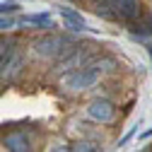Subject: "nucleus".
Returning <instances> with one entry per match:
<instances>
[{"label": "nucleus", "mask_w": 152, "mask_h": 152, "mask_svg": "<svg viewBox=\"0 0 152 152\" xmlns=\"http://www.w3.org/2000/svg\"><path fill=\"white\" fill-rule=\"evenodd\" d=\"M68 150H75V152H97L99 147L94 145V142H87V140H80V142H75V145H70Z\"/></svg>", "instance_id": "nucleus-9"}, {"label": "nucleus", "mask_w": 152, "mask_h": 152, "mask_svg": "<svg viewBox=\"0 0 152 152\" xmlns=\"http://www.w3.org/2000/svg\"><path fill=\"white\" fill-rule=\"evenodd\" d=\"M87 116L97 123H111L116 118V109L109 99H94L89 106H87Z\"/></svg>", "instance_id": "nucleus-4"}, {"label": "nucleus", "mask_w": 152, "mask_h": 152, "mask_svg": "<svg viewBox=\"0 0 152 152\" xmlns=\"http://www.w3.org/2000/svg\"><path fill=\"white\" fill-rule=\"evenodd\" d=\"M22 24H36V27H44V29H53V20L48 12H41V15H27L22 17Z\"/></svg>", "instance_id": "nucleus-8"}, {"label": "nucleus", "mask_w": 152, "mask_h": 152, "mask_svg": "<svg viewBox=\"0 0 152 152\" xmlns=\"http://www.w3.org/2000/svg\"><path fill=\"white\" fill-rule=\"evenodd\" d=\"M68 46H70V39L48 34V36H41V39H36V41L31 44V53H34V58L51 61V58H58Z\"/></svg>", "instance_id": "nucleus-2"}, {"label": "nucleus", "mask_w": 152, "mask_h": 152, "mask_svg": "<svg viewBox=\"0 0 152 152\" xmlns=\"http://www.w3.org/2000/svg\"><path fill=\"white\" fill-rule=\"evenodd\" d=\"M15 41H5V39H0V63H3V56L7 53V48H12Z\"/></svg>", "instance_id": "nucleus-10"}, {"label": "nucleus", "mask_w": 152, "mask_h": 152, "mask_svg": "<svg viewBox=\"0 0 152 152\" xmlns=\"http://www.w3.org/2000/svg\"><path fill=\"white\" fill-rule=\"evenodd\" d=\"M12 27H15L12 17H0V31H3V29H12Z\"/></svg>", "instance_id": "nucleus-11"}, {"label": "nucleus", "mask_w": 152, "mask_h": 152, "mask_svg": "<svg viewBox=\"0 0 152 152\" xmlns=\"http://www.w3.org/2000/svg\"><path fill=\"white\" fill-rule=\"evenodd\" d=\"M61 17H63V22H65L68 29H72V31H87L85 17L80 12H75L72 7H61Z\"/></svg>", "instance_id": "nucleus-5"}, {"label": "nucleus", "mask_w": 152, "mask_h": 152, "mask_svg": "<svg viewBox=\"0 0 152 152\" xmlns=\"http://www.w3.org/2000/svg\"><path fill=\"white\" fill-rule=\"evenodd\" d=\"M150 135H152V126H150V128H147V130H145V133H140V140H147V138H150Z\"/></svg>", "instance_id": "nucleus-13"}, {"label": "nucleus", "mask_w": 152, "mask_h": 152, "mask_svg": "<svg viewBox=\"0 0 152 152\" xmlns=\"http://www.w3.org/2000/svg\"><path fill=\"white\" fill-rule=\"evenodd\" d=\"M150 56H152V46H150Z\"/></svg>", "instance_id": "nucleus-15"}, {"label": "nucleus", "mask_w": 152, "mask_h": 152, "mask_svg": "<svg viewBox=\"0 0 152 152\" xmlns=\"http://www.w3.org/2000/svg\"><path fill=\"white\" fill-rule=\"evenodd\" d=\"M5 147L12 152H27V150H31V142L24 133H12V135L5 138Z\"/></svg>", "instance_id": "nucleus-6"}, {"label": "nucleus", "mask_w": 152, "mask_h": 152, "mask_svg": "<svg viewBox=\"0 0 152 152\" xmlns=\"http://www.w3.org/2000/svg\"><path fill=\"white\" fill-rule=\"evenodd\" d=\"M5 12H17V5L15 3H3L0 5V15H5Z\"/></svg>", "instance_id": "nucleus-12"}, {"label": "nucleus", "mask_w": 152, "mask_h": 152, "mask_svg": "<svg viewBox=\"0 0 152 152\" xmlns=\"http://www.w3.org/2000/svg\"><path fill=\"white\" fill-rule=\"evenodd\" d=\"M113 5L118 10V17L133 22L138 17V0H113Z\"/></svg>", "instance_id": "nucleus-7"}, {"label": "nucleus", "mask_w": 152, "mask_h": 152, "mask_svg": "<svg viewBox=\"0 0 152 152\" xmlns=\"http://www.w3.org/2000/svg\"><path fill=\"white\" fill-rule=\"evenodd\" d=\"M22 70H24V53L17 51L15 46L7 48V53L3 56V63H0V82L5 85L15 82L22 75Z\"/></svg>", "instance_id": "nucleus-3"}, {"label": "nucleus", "mask_w": 152, "mask_h": 152, "mask_svg": "<svg viewBox=\"0 0 152 152\" xmlns=\"http://www.w3.org/2000/svg\"><path fill=\"white\" fill-rule=\"evenodd\" d=\"M102 77V70L94 68V65H85V68H77L72 70L68 77L61 82V87L65 92H87L89 87H94Z\"/></svg>", "instance_id": "nucleus-1"}, {"label": "nucleus", "mask_w": 152, "mask_h": 152, "mask_svg": "<svg viewBox=\"0 0 152 152\" xmlns=\"http://www.w3.org/2000/svg\"><path fill=\"white\" fill-rule=\"evenodd\" d=\"M147 29H152V17H150V20H147Z\"/></svg>", "instance_id": "nucleus-14"}]
</instances>
